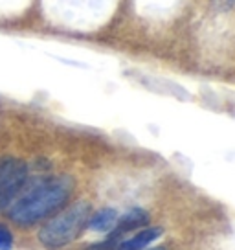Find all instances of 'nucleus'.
<instances>
[{
  "label": "nucleus",
  "instance_id": "nucleus-5",
  "mask_svg": "<svg viewBox=\"0 0 235 250\" xmlns=\"http://www.w3.org/2000/svg\"><path fill=\"white\" fill-rule=\"evenodd\" d=\"M160 235H162V228H145V230H141V232H138V234L129 237V239H121L118 243L116 250H145Z\"/></svg>",
  "mask_w": 235,
  "mask_h": 250
},
{
  "label": "nucleus",
  "instance_id": "nucleus-7",
  "mask_svg": "<svg viewBox=\"0 0 235 250\" xmlns=\"http://www.w3.org/2000/svg\"><path fill=\"white\" fill-rule=\"evenodd\" d=\"M13 247V235L4 225H0V250H11Z\"/></svg>",
  "mask_w": 235,
  "mask_h": 250
},
{
  "label": "nucleus",
  "instance_id": "nucleus-1",
  "mask_svg": "<svg viewBox=\"0 0 235 250\" xmlns=\"http://www.w3.org/2000/svg\"><path fill=\"white\" fill-rule=\"evenodd\" d=\"M72 179L55 177L33 182L30 188L20 189L9 204V217L17 225L30 227L40 219L52 215L63 206L72 193Z\"/></svg>",
  "mask_w": 235,
  "mask_h": 250
},
{
  "label": "nucleus",
  "instance_id": "nucleus-6",
  "mask_svg": "<svg viewBox=\"0 0 235 250\" xmlns=\"http://www.w3.org/2000/svg\"><path fill=\"white\" fill-rule=\"evenodd\" d=\"M118 221V213L116 210L112 208H105V210H99L96 215L88 219V225L86 227L96 230V232H107V230H112L114 225Z\"/></svg>",
  "mask_w": 235,
  "mask_h": 250
},
{
  "label": "nucleus",
  "instance_id": "nucleus-4",
  "mask_svg": "<svg viewBox=\"0 0 235 250\" xmlns=\"http://www.w3.org/2000/svg\"><path fill=\"white\" fill-rule=\"evenodd\" d=\"M147 221H149L147 211L140 210V208H134V210L127 211L123 217L118 219L114 228H112V234H110L109 237L121 241V237H123L127 232H133V230H136V228L145 227V225H147Z\"/></svg>",
  "mask_w": 235,
  "mask_h": 250
},
{
  "label": "nucleus",
  "instance_id": "nucleus-2",
  "mask_svg": "<svg viewBox=\"0 0 235 250\" xmlns=\"http://www.w3.org/2000/svg\"><path fill=\"white\" fill-rule=\"evenodd\" d=\"M90 206L86 203H76L57 217L48 221L39 232V241L46 249H61L78 237L88 225Z\"/></svg>",
  "mask_w": 235,
  "mask_h": 250
},
{
  "label": "nucleus",
  "instance_id": "nucleus-3",
  "mask_svg": "<svg viewBox=\"0 0 235 250\" xmlns=\"http://www.w3.org/2000/svg\"><path fill=\"white\" fill-rule=\"evenodd\" d=\"M28 167L22 160L2 158L0 160V210L8 208L11 201L19 195L26 182Z\"/></svg>",
  "mask_w": 235,
  "mask_h": 250
},
{
  "label": "nucleus",
  "instance_id": "nucleus-8",
  "mask_svg": "<svg viewBox=\"0 0 235 250\" xmlns=\"http://www.w3.org/2000/svg\"><path fill=\"white\" fill-rule=\"evenodd\" d=\"M151 250H165V249H162V247H158V249H151Z\"/></svg>",
  "mask_w": 235,
  "mask_h": 250
}]
</instances>
